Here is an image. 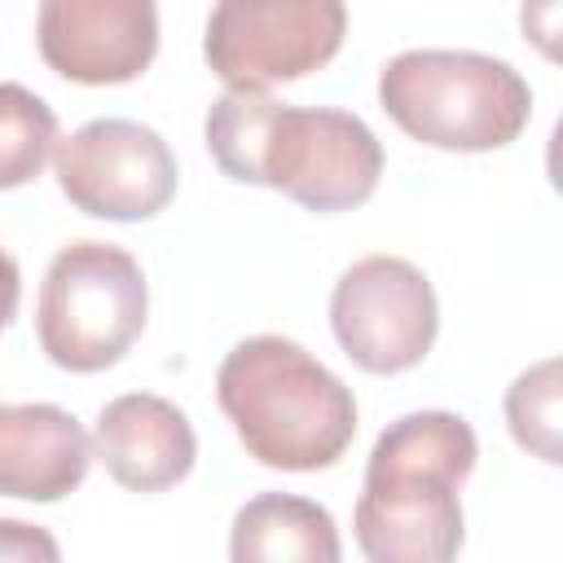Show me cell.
Instances as JSON below:
<instances>
[{
    "label": "cell",
    "mask_w": 563,
    "mask_h": 563,
    "mask_svg": "<svg viewBox=\"0 0 563 563\" xmlns=\"http://www.w3.org/2000/svg\"><path fill=\"white\" fill-rule=\"evenodd\" d=\"M207 150L229 180L268 185L317 216L369 202L383 176V145L361 114L255 88H229L207 110Z\"/></svg>",
    "instance_id": "6da1fadb"
},
{
    "label": "cell",
    "mask_w": 563,
    "mask_h": 563,
    "mask_svg": "<svg viewBox=\"0 0 563 563\" xmlns=\"http://www.w3.org/2000/svg\"><path fill=\"white\" fill-rule=\"evenodd\" d=\"M150 312L141 264L114 242H70L53 255L40 299L35 334L44 356L70 374H101L128 356Z\"/></svg>",
    "instance_id": "5b68a950"
},
{
    "label": "cell",
    "mask_w": 563,
    "mask_h": 563,
    "mask_svg": "<svg viewBox=\"0 0 563 563\" xmlns=\"http://www.w3.org/2000/svg\"><path fill=\"white\" fill-rule=\"evenodd\" d=\"M92 457L110 471L119 488L163 493L176 488L198 457V435L172 400L154 391H128L101 405L92 431Z\"/></svg>",
    "instance_id": "30bf717a"
},
{
    "label": "cell",
    "mask_w": 563,
    "mask_h": 563,
    "mask_svg": "<svg viewBox=\"0 0 563 563\" xmlns=\"http://www.w3.org/2000/svg\"><path fill=\"white\" fill-rule=\"evenodd\" d=\"M216 400L242 449L273 471L334 466L356 435L352 387L282 334L242 339L216 369Z\"/></svg>",
    "instance_id": "3957f363"
},
{
    "label": "cell",
    "mask_w": 563,
    "mask_h": 563,
    "mask_svg": "<svg viewBox=\"0 0 563 563\" xmlns=\"http://www.w3.org/2000/svg\"><path fill=\"white\" fill-rule=\"evenodd\" d=\"M40 57L53 75L88 88L132 84L158 53L154 0H40Z\"/></svg>",
    "instance_id": "9c48e42d"
},
{
    "label": "cell",
    "mask_w": 563,
    "mask_h": 563,
    "mask_svg": "<svg viewBox=\"0 0 563 563\" xmlns=\"http://www.w3.org/2000/svg\"><path fill=\"white\" fill-rule=\"evenodd\" d=\"M92 466V440L62 405H0V497L62 501Z\"/></svg>",
    "instance_id": "8fae6325"
},
{
    "label": "cell",
    "mask_w": 563,
    "mask_h": 563,
    "mask_svg": "<svg viewBox=\"0 0 563 563\" xmlns=\"http://www.w3.org/2000/svg\"><path fill=\"white\" fill-rule=\"evenodd\" d=\"M378 101L405 136L453 154L501 150L532 119L528 79L510 62L471 48L396 53L378 70Z\"/></svg>",
    "instance_id": "277c9868"
},
{
    "label": "cell",
    "mask_w": 563,
    "mask_h": 563,
    "mask_svg": "<svg viewBox=\"0 0 563 563\" xmlns=\"http://www.w3.org/2000/svg\"><path fill=\"white\" fill-rule=\"evenodd\" d=\"M523 31L541 44L545 57H554V44H550V35H554V0H523Z\"/></svg>",
    "instance_id": "2e32d148"
},
{
    "label": "cell",
    "mask_w": 563,
    "mask_h": 563,
    "mask_svg": "<svg viewBox=\"0 0 563 563\" xmlns=\"http://www.w3.org/2000/svg\"><path fill=\"white\" fill-rule=\"evenodd\" d=\"M57 145V114L22 84H0V189L35 180Z\"/></svg>",
    "instance_id": "4fadbf2b"
},
{
    "label": "cell",
    "mask_w": 563,
    "mask_h": 563,
    "mask_svg": "<svg viewBox=\"0 0 563 563\" xmlns=\"http://www.w3.org/2000/svg\"><path fill=\"white\" fill-rule=\"evenodd\" d=\"M559 361L545 356L506 387V427L519 449L559 466L563 462V409H559Z\"/></svg>",
    "instance_id": "5bb4252c"
},
{
    "label": "cell",
    "mask_w": 563,
    "mask_h": 563,
    "mask_svg": "<svg viewBox=\"0 0 563 563\" xmlns=\"http://www.w3.org/2000/svg\"><path fill=\"white\" fill-rule=\"evenodd\" d=\"M479 440L449 409L396 418L369 449L356 497V545L369 563H449L462 550V484Z\"/></svg>",
    "instance_id": "7a4b0ae2"
},
{
    "label": "cell",
    "mask_w": 563,
    "mask_h": 563,
    "mask_svg": "<svg viewBox=\"0 0 563 563\" xmlns=\"http://www.w3.org/2000/svg\"><path fill=\"white\" fill-rule=\"evenodd\" d=\"M57 541L35 528V523H22V519H0V559H57Z\"/></svg>",
    "instance_id": "9a60e30c"
},
{
    "label": "cell",
    "mask_w": 563,
    "mask_h": 563,
    "mask_svg": "<svg viewBox=\"0 0 563 563\" xmlns=\"http://www.w3.org/2000/svg\"><path fill=\"white\" fill-rule=\"evenodd\" d=\"M347 35L343 0H216L202 57L224 88L268 92L334 62Z\"/></svg>",
    "instance_id": "8992f818"
},
{
    "label": "cell",
    "mask_w": 563,
    "mask_h": 563,
    "mask_svg": "<svg viewBox=\"0 0 563 563\" xmlns=\"http://www.w3.org/2000/svg\"><path fill=\"white\" fill-rule=\"evenodd\" d=\"M66 202L97 220H150L176 198L172 145L136 119H92L53 145Z\"/></svg>",
    "instance_id": "ba28073f"
},
{
    "label": "cell",
    "mask_w": 563,
    "mask_h": 563,
    "mask_svg": "<svg viewBox=\"0 0 563 563\" xmlns=\"http://www.w3.org/2000/svg\"><path fill=\"white\" fill-rule=\"evenodd\" d=\"M18 295H22L18 264H13V255L0 246V330L13 321V312H18Z\"/></svg>",
    "instance_id": "e0dca14e"
},
{
    "label": "cell",
    "mask_w": 563,
    "mask_h": 563,
    "mask_svg": "<svg viewBox=\"0 0 563 563\" xmlns=\"http://www.w3.org/2000/svg\"><path fill=\"white\" fill-rule=\"evenodd\" d=\"M330 330L365 374L413 369L440 330V303L427 273L400 255H365L330 290Z\"/></svg>",
    "instance_id": "52a82bcc"
},
{
    "label": "cell",
    "mask_w": 563,
    "mask_h": 563,
    "mask_svg": "<svg viewBox=\"0 0 563 563\" xmlns=\"http://www.w3.org/2000/svg\"><path fill=\"white\" fill-rule=\"evenodd\" d=\"M339 528L325 506L295 493H260L251 497L229 528L233 563L264 559H303V563H339Z\"/></svg>",
    "instance_id": "7c38bea8"
}]
</instances>
